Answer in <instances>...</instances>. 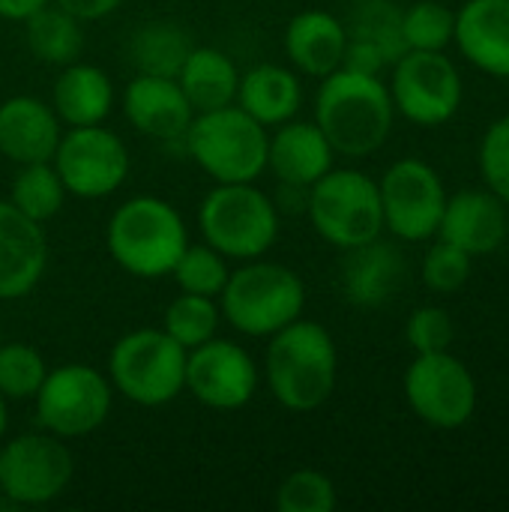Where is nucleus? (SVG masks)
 <instances>
[{
	"label": "nucleus",
	"instance_id": "nucleus-1",
	"mask_svg": "<svg viewBox=\"0 0 509 512\" xmlns=\"http://www.w3.org/2000/svg\"><path fill=\"white\" fill-rule=\"evenodd\" d=\"M393 99L381 75L336 69L321 78L315 96V123L339 156L363 159L381 150L393 129Z\"/></svg>",
	"mask_w": 509,
	"mask_h": 512
},
{
	"label": "nucleus",
	"instance_id": "nucleus-2",
	"mask_svg": "<svg viewBox=\"0 0 509 512\" xmlns=\"http://www.w3.org/2000/svg\"><path fill=\"white\" fill-rule=\"evenodd\" d=\"M264 369L273 399L288 411L309 414L336 390L339 351L324 324L297 318L270 336Z\"/></svg>",
	"mask_w": 509,
	"mask_h": 512
},
{
	"label": "nucleus",
	"instance_id": "nucleus-3",
	"mask_svg": "<svg viewBox=\"0 0 509 512\" xmlns=\"http://www.w3.org/2000/svg\"><path fill=\"white\" fill-rule=\"evenodd\" d=\"M105 246L123 273L135 279H162L171 276L177 258L189 246V231L165 198L135 195L111 213Z\"/></svg>",
	"mask_w": 509,
	"mask_h": 512
},
{
	"label": "nucleus",
	"instance_id": "nucleus-4",
	"mask_svg": "<svg viewBox=\"0 0 509 512\" xmlns=\"http://www.w3.org/2000/svg\"><path fill=\"white\" fill-rule=\"evenodd\" d=\"M306 306L303 279L276 261H246L240 270L228 273L219 294L222 318L243 336L267 339L297 321Z\"/></svg>",
	"mask_w": 509,
	"mask_h": 512
},
{
	"label": "nucleus",
	"instance_id": "nucleus-5",
	"mask_svg": "<svg viewBox=\"0 0 509 512\" xmlns=\"http://www.w3.org/2000/svg\"><path fill=\"white\" fill-rule=\"evenodd\" d=\"M183 141L198 168L216 183H255L267 171L270 135L237 105L195 114Z\"/></svg>",
	"mask_w": 509,
	"mask_h": 512
},
{
	"label": "nucleus",
	"instance_id": "nucleus-6",
	"mask_svg": "<svg viewBox=\"0 0 509 512\" xmlns=\"http://www.w3.org/2000/svg\"><path fill=\"white\" fill-rule=\"evenodd\" d=\"M204 243L234 261L261 258L279 237L276 201L255 183H216L198 210Z\"/></svg>",
	"mask_w": 509,
	"mask_h": 512
},
{
	"label": "nucleus",
	"instance_id": "nucleus-7",
	"mask_svg": "<svg viewBox=\"0 0 509 512\" xmlns=\"http://www.w3.org/2000/svg\"><path fill=\"white\" fill-rule=\"evenodd\" d=\"M186 348L162 327L120 336L108 354V381L141 408H162L186 390Z\"/></svg>",
	"mask_w": 509,
	"mask_h": 512
},
{
	"label": "nucleus",
	"instance_id": "nucleus-8",
	"mask_svg": "<svg viewBox=\"0 0 509 512\" xmlns=\"http://www.w3.org/2000/svg\"><path fill=\"white\" fill-rule=\"evenodd\" d=\"M306 213L315 231L336 249L363 246L384 231L381 192L357 168H330L309 186Z\"/></svg>",
	"mask_w": 509,
	"mask_h": 512
},
{
	"label": "nucleus",
	"instance_id": "nucleus-9",
	"mask_svg": "<svg viewBox=\"0 0 509 512\" xmlns=\"http://www.w3.org/2000/svg\"><path fill=\"white\" fill-rule=\"evenodd\" d=\"M33 402L36 423L48 435L69 441L96 432L108 420L114 387L99 369L87 363H63L57 369H48Z\"/></svg>",
	"mask_w": 509,
	"mask_h": 512
},
{
	"label": "nucleus",
	"instance_id": "nucleus-10",
	"mask_svg": "<svg viewBox=\"0 0 509 512\" xmlns=\"http://www.w3.org/2000/svg\"><path fill=\"white\" fill-rule=\"evenodd\" d=\"M405 399L432 429H462L477 411V381L450 351L417 354L405 372Z\"/></svg>",
	"mask_w": 509,
	"mask_h": 512
},
{
	"label": "nucleus",
	"instance_id": "nucleus-11",
	"mask_svg": "<svg viewBox=\"0 0 509 512\" xmlns=\"http://www.w3.org/2000/svg\"><path fill=\"white\" fill-rule=\"evenodd\" d=\"M75 477V459L57 435H18L0 450V492L15 507L57 501Z\"/></svg>",
	"mask_w": 509,
	"mask_h": 512
},
{
	"label": "nucleus",
	"instance_id": "nucleus-12",
	"mask_svg": "<svg viewBox=\"0 0 509 512\" xmlns=\"http://www.w3.org/2000/svg\"><path fill=\"white\" fill-rule=\"evenodd\" d=\"M387 90L393 108L417 126H441L462 105V75L444 51H405Z\"/></svg>",
	"mask_w": 509,
	"mask_h": 512
},
{
	"label": "nucleus",
	"instance_id": "nucleus-13",
	"mask_svg": "<svg viewBox=\"0 0 509 512\" xmlns=\"http://www.w3.org/2000/svg\"><path fill=\"white\" fill-rule=\"evenodd\" d=\"M384 228L408 243H423L438 234L447 189L438 171L423 159H399L378 180Z\"/></svg>",
	"mask_w": 509,
	"mask_h": 512
},
{
	"label": "nucleus",
	"instance_id": "nucleus-14",
	"mask_svg": "<svg viewBox=\"0 0 509 512\" xmlns=\"http://www.w3.org/2000/svg\"><path fill=\"white\" fill-rule=\"evenodd\" d=\"M51 165L57 168L69 195L93 201L114 195L129 177V150L123 138L102 123L69 126L60 135Z\"/></svg>",
	"mask_w": 509,
	"mask_h": 512
},
{
	"label": "nucleus",
	"instance_id": "nucleus-15",
	"mask_svg": "<svg viewBox=\"0 0 509 512\" xmlns=\"http://www.w3.org/2000/svg\"><path fill=\"white\" fill-rule=\"evenodd\" d=\"M186 390L213 411H240L255 399L258 366L243 345L213 336L186 354Z\"/></svg>",
	"mask_w": 509,
	"mask_h": 512
},
{
	"label": "nucleus",
	"instance_id": "nucleus-16",
	"mask_svg": "<svg viewBox=\"0 0 509 512\" xmlns=\"http://www.w3.org/2000/svg\"><path fill=\"white\" fill-rule=\"evenodd\" d=\"M48 267V237L12 201L0 198V300L30 294Z\"/></svg>",
	"mask_w": 509,
	"mask_h": 512
},
{
	"label": "nucleus",
	"instance_id": "nucleus-17",
	"mask_svg": "<svg viewBox=\"0 0 509 512\" xmlns=\"http://www.w3.org/2000/svg\"><path fill=\"white\" fill-rule=\"evenodd\" d=\"M509 231L507 204L495 192L465 189L447 198L438 234L471 258L492 255L504 246Z\"/></svg>",
	"mask_w": 509,
	"mask_h": 512
},
{
	"label": "nucleus",
	"instance_id": "nucleus-18",
	"mask_svg": "<svg viewBox=\"0 0 509 512\" xmlns=\"http://www.w3.org/2000/svg\"><path fill=\"white\" fill-rule=\"evenodd\" d=\"M126 120L147 138L156 141H177L186 135L195 111L180 90L177 78L165 75H144L138 72L126 93H123Z\"/></svg>",
	"mask_w": 509,
	"mask_h": 512
},
{
	"label": "nucleus",
	"instance_id": "nucleus-19",
	"mask_svg": "<svg viewBox=\"0 0 509 512\" xmlns=\"http://www.w3.org/2000/svg\"><path fill=\"white\" fill-rule=\"evenodd\" d=\"M60 135V117L48 102L36 96H9L0 102V153L9 162H51Z\"/></svg>",
	"mask_w": 509,
	"mask_h": 512
},
{
	"label": "nucleus",
	"instance_id": "nucleus-20",
	"mask_svg": "<svg viewBox=\"0 0 509 512\" xmlns=\"http://www.w3.org/2000/svg\"><path fill=\"white\" fill-rule=\"evenodd\" d=\"M345 261H342V294L351 306L360 309H378L387 306L396 291L405 282L408 264L402 258V252L393 243H384L381 237L345 249Z\"/></svg>",
	"mask_w": 509,
	"mask_h": 512
},
{
	"label": "nucleus",
	"instance_id": "nucleus-21",
	"mask_svg": "<svg viewBox=\"0 0 509 512\" xmlns=\"http://www.w3.org/2000/svg\"><path fill=\"white\" fill-rule=\"evenodd\" d=\"M453 42L480 72L509 81V0H468L456 12Z\"/></svg>",
	"mask_w": 509,
	"mask_h": 512
},
{
	"label": "nucleus",
	"instance_id": "nucleus-22",
	"mask_svg": "<svg viewBox=\"0 0 509 512\" xmlns=\"http://www.w3.org/2000/svg\"><path fill=\"white\" fill-rule=\"evenodd\" d=\"M333 156L336 150L330 147L318 123L303 120H288L276 126L267 144V168L273 171V177L279 183L303 189H309L333 168Z\"/></svg>",
	"mask_w": 509,
	"mask_h": 512
},
{
	"label": "nucleus",
	"instance_id": "nucleus-23",
	"mask_svg": "<svg viewBox=\"0 0 509 512\" xmlns=\"http://www.w3.org/2000/svg\"><path fill=\"white\" fill-rule=\"evenodd\" d=\"M282 45L297 72L327 78L342 66L348 30L345 21L327 9H303L288 21Z\"/></svg>",
	"mask_w": 509,
	"mask_h": 512
},
{
	"label": "nucleus",
	"instance_id": "nucleus-24",
	"mask_svg": "<svg viewBox=\"0 0 509 512\" xmlns=\"http://www.w3.org/2000/svg\"><path fill=\"white\" fill-rule=\"evenodd\" d=\"M51 108L66 126H96L114 108V84L105 69L93 63L60 66V75L51 87Z\"/></svg>",
	"mask_w": 509,
	"mask_h": 512
},
{
	"label": "nucleus",
	"instance_id": "nucleus-25",
	"mask_svg": "<svg viewBox=\"0 0 509 512\" xmlns=\"http://www.w3.org/2000/svg\"><path fill=\"white\" fill-rule=\"evenodd\" d=\"M237 108H243L252 120H258L264 129L282 126L294 120V114L303 105V87L297 72L279 63H261L240 75L237 84Z\"/></svg>",
	"mask_w": 509,
	"mask_h": 512
},
{
	"label": "nucleus",
	"instance_id": "nucleus-26",
	"mask_svg": "<svg viewBox=\"0 0 509 512\" xmlns=\"http://www.w3.org/2000/svg\"><path fill=\"white\" fill-rule=\"evenodd\" d=\"M177 84L186 93L192 111L204 114V111L234 105L240 72L225 51L213 45H192V51L186 54L177 72Z\"/></svg>",
	"mask_w": 509,
	"mask_h": 512
},
{
	"label": "nucleus",
	"instance_id": "nucleus-27",
	"mask_svg": "<svg viewBox=\"0 0 509 512\" xmlns=\"http://www.w3.org/2000/svg\"><path fill=\"white\" fill-rule=\"evenodd\" d=\"M24 39L30 54L48 66H69L81 57L84 48L81 21L54 3H45L30 18H24Z\"/></svg>",
	"mask_w": 509,
	"mask_h": 512
},
{
	"label": "nucleus",
	"instance_id": "nucleus-28",
	"mask_svg": "<svg viewBox=\"0 0 509 512\" xmlns=\"http://www.w3.org/2000/svg\"><path fill=\"white\" fill-rule=\"evenodd\" d=\"M189 51H192V39L174 21H150V24L138 27L129 42V57H132L135 69L144 75L177 78Z\"/></svg>",
	"mask_w": 509,
	"mask_h": 512
},
{
	"label": "nucleus",
	"instance_id": "nucleus-29",
	"mask_svg": "<svg viewBox=\"0 0 509 512\" xmlns=\"http://www.w3.org/2000/svg\"><path fill=\"white\" fill-rule=\"evenodd\" d=\"M66 186L51 162H30L18 165V174L9 189V201L33 222L45 225L63 210L66 201Z\"/></svg>",
	"mask_w": 509,
	"mask_h": 512
},
{
	"label": "nucleus",
	"instance_id": "nucleus-30",
	"mask_svg": "<svg viewBox=\"0 0 509 512\" xmlns=\"http://www.w3.org/2000/svg\"><path fill=\"white\" fill-rule=\"evenodd\" d=\"M345 30L351 39L378 45L387 63H396L408 51L402 39V9L393 0H354Z\"/></svg>",
	"mask_w": 509,
	"mask_h": 512
},
{
	"label": "nucleus",
	"instance_id": "nucleus-31",
	"mask_svg": "<svg viewBox=\"0 0 509 512\" xmlns=\"http://www.w3.org/2000/svg\"><path fill=\"white\" fill-rule=\"evenodd\" d=\"M219 321H222V309L216 306V297H201V294H186L180 291V297H174L165 306L162 315V330L180 342L186 351L210 342L219 333Z\"/></svg>",
	"mask_w": 509,
	"mask_h": 512
},
{
	"label": "nucleus",
	"instance_id": "nucleus-32",
	"mask_svg": "<svg viewBox=\"0 0 509 512\" xmlns=\"http://www.w3.org/2000/svg\"><path fill=\"white\" fill-rule=\"evenodd\" d=\"M456 33V12L438 0H417L402 9V39L408 51H444Z\"/></svg>",
	"mask_w": 509,
	"mask_h": 512
},
{
	"label": "nucleus",
	"instance_id": "nucleus-33",
	"mask_svg": "<svg viewBox=\"0 0 509 512\" xmlns=\"http://www.w3.org/2000/svg\"><path fill=\"white\" fill-rule=\"evenodd\" d=\"M48 375L45 357L24 342H0V396L9 402L33 399Z\"/></svg>",
	"mask_w": 509,
	"mask_h": 512
},
{
	"label": "nucleus",
	"instance_id": "nucleus-34",
	"mask_svg": "<svg viewBox=\"0 0 509 512\" xmlns=\"http://www.w3.org/2000/svg\"><path fill=\"white\" fill-rule=\"evenodd\" d=\"M228 273L231 270L225 264V255H219L207 243H189L171 270L180 291L201 297H219L228 282Z\"/></svg>",
	"mask_w": 509,
	"mask_h": 512
},
{
	"label": "nucleus",
	"instance_id": "nucleus-35",
	"mask_svg": "<svg viewBox=\"0 0 509 512\" xmlns=\"http://www.w3.org/2000/svg\"><path fill=\"white\" fill-rule=\"evenodd\" d=\"M336 486L327 474L300 468L288 474L276 489L279 512H333L336 510Z\"/></svg>",
	"mask_w": 509,
	"mask_h": 512
},
{
	"label": "nucleus",
	"instance_id": "nucleus-36",
	"mask_svg": "<svg viewBox=\"0 0 509 512\" xmlns=\"http://www.w3.org/2000/svg\"><path fill=\"white\" fill-rule=\"evenodd\" d=\"M471 255L441 240L423 258V282L438 294H453L471 279Z\"/></svg>",
	"mask_w": 509,
	"mask_h": 512
},
{
	"label": "nucleus",
	"instance_id": "nucleus-37",
	"mask_svg": "<svg viewBox=\"0 0 509 512\" xmlns=\"http://www.w3.org/2000/svg\"><path fill=\"white\" fill-rule=\"evenodd\" d=\"M480 174L504 204H509V114L495 120L480 141Z\"/></svg>",
	"mask_w": 509,
	"mask_h": 512
},
{
	"label": "nucleus",
	"instance_id": "nucleus-38",
	"mask_svg": "<svg viewBox=\"0 0 509 512\" xmlns=\"http://www.w3.org/2000/svg\"><path fill=\"white\" fill-rule=\"evenodd\" d=\"M453 318L441 306H420L411 312L405 324V339L417 354H435V351H450L453 345Z\"/></svg>",
	"mask_w": 509,
	"mask_h": 512
},
{
	"label": "nucleus",
	"instance_id": "nucleus-39",
	"mask_svg": "<svg viewBox=\"0 0 509 512\" xmlns=\"http://www.w3.org/2000/svg\"><path fill=\"white\" fill-rule=\"evenodd\" d=\"M384 66H390V63H387V57H384V51L378 45L348 36L342 69H351V72H360V75H381Z\"/></svg>",
	"mask_w": 509,
	"mask_h": 512
},
{
	"label": "nucleus",
	"instance_id": "nucleus-40",
	"mask_svg": "<svg viewBox=\"0 0 509 512\" xmlns=\"http://www.w3.org/2000/svg\"><path fill=\"white\" fill-rule=\"evenodd\" d=\"M51 3L60 6L63 12L75 15L78 21H99L111 12H117L123 0H51Z\"/></svg>",
	"mask_w": 509,
	"mask_h": 512
},
{
	"label": "nucleus",
	"instance_id": "nucleus-41",
	"mask_svg": "<svg viewBox=\"0 0 509 512\" xmlns=\"http://www.w3.org/2000/svg\"><path fill=\"white\" fill-rule=\"evenodd\" d=\"M45 3H51V0H0V18H6V21H24L36 9H42Z\"/></svg>",
	"mask_w": 509,
	"mask_h": 512
},
{
	"label": "nucleus",
	"instance_id": "nucleus-42",
	"mask_svg": "<svg viewBox=\"0 0 509 512\" xmlns=\"http://www.w3.org/2000/svg\"><path fill=\"white\" fill-rule=\"evenodd\" d=\"M6 426H9V408H6V399L0 396V438L6 435Z\"/></svg>",
	"mask_w": 509,
	"mask_h": 512
},
{
	"label": "nucleus",
	"instance_id": "nucleus-43",
	"mask_svg": "<svg viewBox=\"0 0 509 512\" xmlns=\"http://www.w3.org/2000/svg\"><path fill=\"white\" fill-rule=\"evenodd\" d=\"M0 342H3V336H0Z\"/></svg>",
	"mask_w": 509,
	"mask_h": 512
}]
</instances>
